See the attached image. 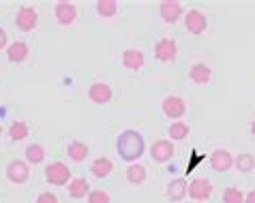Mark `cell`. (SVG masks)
Here are the masks:
<instances>
[{
	"mask_svg": "<svg viewBox=\"0 0 255 203\" xmlns=\"http://www.w3.org/2000/svg\"><path fill=\"white\" fill-rule=\"evenodd\" d=\"M116 154L127 163H139L146 154V141L135 129H127L116 137Z\"/></svg>",
	"mask_w": 255,
	"mask_h": 203,
	"instance_id": "1",
	"label": "cell"
},
{
	"mask_svg": "<svg viewBox=\"0 0 255 203\" xmlns=\"http://www.w3.org/2000/svg\"><path fill=\"white\" fill-rule=\"evenodd\" d=\"M45 180L47 184L52 186H67L71 180H73V173H71V167L56 160V163H49L45 167Z\"/></svg>",
	"mask_w": 255,
	"mask_h": 203,
	"instance_id": "2",
	"label": "cell"
},
{
	"mask_svg": "<svg viewBox=\"0 0 255 203\" xmlns=\"http://www.w3.org/2000/svg\"><path fill=\"white\" fill-rule=\"evenodd\" d=\"M37 24H39V11L34 9V6H30V4L19 6L17 13H15V28L17 30L30 32V30L37 28Z\"/></svg>",
	"mask_w": 255,
	"mask_h": 203,
	"instance_id": "3",
	"label": "cell"
},
{
	"mask_svg": "<svg viewBox=\"0 0 255 203\" xmlns=\"http://www.w3.org/2000/svg\"><path fill=\"white\" fill-rule=\"evenodd\" d=\"M161 111H163V116H167L169 120H174V122H178L182 116L187 114V103L182 96H176V94H169L163 99L161 103Z\"/></svg>",
	"mask_w": 255,
	"mask_h": 203,
	"instance_id": "4",
	"label": "cell"
},
{
	"mask_svg": "<svg viewBox=\"0 0 255 203\" xmlns=\"http://www.w3.org/2000/svg\"><path fill=\"white\" fill-rule=\"evenodd\" d=\"M154 58L159 62H165V65L178 58V43H176V39H172V37L159 39L157 43H154Z\"/></svg>",
	"mask_w": 255,
	"mask_h": 203,
	"instance_id": "5",
	"label": "cell"
},
{
	"mask_svg": "<svg viewBox=\"0 0 255 203\" xmlns=\"http://www.w3.org/2000/svg\"><path fill=\"white\" fill-rule=\"evenodd\" d=\"M28 178H30V165L22 158H13L9 165H6V180L11 184H26Z\"/></svg>",
	"mask_w": 255,
	"mask_h": 203,
	"instance_id": "6",
	"label": "cell"
},
{
	"mask_svg": "<svg viewBox=\"0 0 255 203\" xmlns=\"http://www.w3.org/2000/svg\"><path fill=\"white\" fill-rule=\"evenodd\" d=\"M159 17L163 24H176L180 17H185V9L178 0H163L159 4Z\"/></svg>",
	"mask_w": 255,
	"mask_h": 203,
	"instance_id": "7",
	"label": "cell"
},
{
	"mask_svg": "<svg viewBox=\"0 0 255 203\" xmlns=\"http://www.w3.org/2000/svg\"><path fill=\"white\" fill-rule=\"evenodd\" d=\"M185 28L191 34H204L208 30V17L206 13H202L200 9H189L185 13Z\"/></svg>",
	"mask_w": 255,
	"mask_h": 203,
	"instance_id": "8",
	"label": "cell"
},
{
	"mask_svg": "<svg viewBox=\"0 0 255 203\" xmlns=\"http://www.w3.org/2000/svg\"><path fill=\"white\" fill-rule=\"evenodd\" d=\"M86 96H88V101L95 103V105H108L112 101V96H114V90H112V86L105 81H95L88 86Z\"/></svg>",
	"mask_w": 255,
	"mask_h": 203,
	"instance_id": "9",
	"label": "cell"
},
{
	"mask_svg": "<svg viewBox=\"0 0 255 203\" xmlns=\"http://www.w3.org/2000/svg\"><path fill=\"white\" fill-rule=\"evenodd\" d=\"M54 17L58 26H73L77 19V6L73 2H56L54 4Z\"/></svg>",
	"mask_w": 255,
	"mask_h": 203,
	"instance_id": "10",
	"label": "cell"
},
{
	"mask_svg": "<svg viewBox=\"0 0 255 203\" xmlns=\"http://www.w3.org/2000/svg\"><path fill=\"white\" fill-rule=\"evenodd\" d=\"M176 154V148H174V141L169 139H157L150 148V158L154 163H169Z\"/></svg>",
	"mask_w": 255,
	"mask_h": 203,
	"instance_id": "11",
	"label": "cell"
},
{
	"mask_svg": "<svg viewBox=\"0 0 255 203\" xmlns=\"http://www.w3.org/2000/svg\"><path fill=\"white\" fill-rule=\"evenodd\" d=\"M232 167H234V156H232L230 150L217 148L215 152L210 154V169H212V171L225 173V171H230Z\"/></svg>",
	"mask_w": 255,
	"mask_h": 203,
	"instance_id": "12",
	"label": "cell"
},
{
	"mask_svg": "<svg viewBox=\"0 0 255 203\" xmlns=\"http://www.w3.org/2000/svg\"><path fill=\"white\" fill-rule=\"evenodd\" d=\"M120 65L125 68H129L133 73H139L141 68L146 65V56L141 50H135V47H131V50H125L123 56H120Z\"/></svg>",
	"mask_w": 255,
	"mask_h": 203,
	"instance_id": "13",
	"label": "cell"
},
{
	"mask_svg": "<svg viewBox=\"0 0 255 203\" xmlns=\"http://www.w3.org/2000/svg\"><path fill=\"white\" fill-rule=\"evenodd\" d=\"M212 182L206 178H193L189 182V197L193 201H206L212 195Z\"/></svg>",
	"mask_w": 255,
	"mask_h": 203,
	"instance_id": "14",
	"label": "cell"
},
{
	"mask_svg": "<svg viewBox=\"0 0 255 203\" xmlns=\"http://www.w3.org/2000/svg\"><path fill=\"white\" fill-rule=\"evenodd\" d=\"M189 79L197 83V86H206V83L212 79V68L210 65H206V62H193L189 68Z\"/></svg>",
	"mask_w": 255,
	"mask_h": 203,
	"instance_id": "15",
	"label": "cell"
},
{
	"mask_svg": "<svg viewBox=\"0 0 255 203\" xmlns=\"http://www.w3.org/2000/svg\"><path fill=\"white\" fill-rule=\"evenodd\" d=\"M189 193V182L185 178H174L165 188V195L169 201H182Z\"/></svg>",
	"mask_w": 255,
	"mask_h": 203,
	"instance_id": "16",
	"label": "cell"
},
{
	"mask_svg": "<svg viewBox=\"0 0 255 203\" xmlns=\"http://www.w3.org/2000/svg\"><path fill=\"white\" fill-rule=\"evenodd\" d=\"M28 54H30V47H28L26 41H13V43L6 47V58L13 65H22V62L28 58Z\"/></svg>",
	"mask_w": 255,
	"mask_h": 203,
	"instance_id": "17",
	"label": "cell"
},
{
	"mask_svg": "<svg viewBox=\"0 0 255 203\" xmlns=\"http://www.w3.org/2000/svg\"><path fill=\"white\" fill-rule=\"evenodd\" d=\"M88 154H90L88 145L80 141V139H73V141L67 143V156L73 160V163H84V160L88 158Z\"/></svg>",
	"mask_w": 255,
	"mask_h": 203,
	"instance_id": "18",
	"label": "cell"
},
{
	"mask_svg": "<svg viewBox=\"0 0 255 203\" xmlns=\"http://www.w3.org/2000/svg\"><path fill=\"white\" fill-rule=\"evenodd\" d=\"M125 178H127L129 184L141 186L146 182V178H148V171H146V167L141 163H131L129 167H127V171H125Z\"/></svg>",
	"mask_w": 255,
	"mask_h": 203,
	"instance_id": "19",
	"label": "cell"
},
{
	"mask_svg": "<svg viewBox=\"0 0 255 203\" xmlns=\"http://www.w3.org/2000/svg\"><path fill=\"white\" fill-rule=\"evenodd\" d=\"M112 169H114V163L108 158V156H99L93 160V165H90V173H93L95 178L99 180H103V178H108Z\"/></svg>",
	"mask_w": 255,
	"mask_h": 203,
	"instance_id": "20",
	"label": "cell"
},
{
	"mask_svg": "<svg viewBox=\"0 0 255 203\" xmlns=\"http://www.w3.org/2000/svg\"><path fill=\"white\" fill-rule=\"evenodd\" d=\"M88 193H90V184L86 178H73L69 182V195L73 199H84L88 197Z\"/></svg>",
	"mask_w": 255,
	"mask_h": 203,
	"instance_id": "21",
	"label": "cell"
},
{
	"mask_svg": "<svg viewBox=\"0 0 255 203\" xmlns=\"http://www.w3.org/2000/svg\"><path fill=\"white\" fill-rule=\"evenodd\" d=\"M189 133H191L189 124H187V122H182V120L172 122V124H169V129H167L169 141H185V139L189 137Z\"/></svg>",
	"mask_w": 255,
	"mask_h": 203,
	"instance_id": "22",
	"label": "cell"
},
{
	"mask_svg": "<svg viewBox=\"0 0 255 203\" xmlns=\"http://www.w3.org/2000/svg\"><path fill=\"white\" fill-rule=\"evenodd\" d=\"M234 167H236L238 173H249L255 169V156L249 152L238 154V156H234Z\"/></svg>",
	"mask_w": 255,
	"mask_h": 203,
	"instance_id": "23",
	"label": "cell"
},
{
	"mask_svg": "<svg viewBox=\"0 0 255 203\" xmlns=\"http://www.w3.org/2000/svg\"><path fill=\"white\" fill-rule=\"evenodd\" d=\"M6 135L11 137V141H24V139L30 135V129H28V124L24 120H15L6 131Z\"/></svg>",
	"mask_w": 255,
	"mask_h": 203,
	"instance_id": "24",
	"label": "cell"
},
{
	"mask_svg": "<svg viewBox=\"0 0 255 203\" xmlns=\"http://www.w3.org/2000/svg\"><path fill=\"white\" fill-rule=\"evenodd\" d=\"M95 11H97L99 17L110 19V17H114L118 13V2L116 0H99V2L95 4Z\"/></svg>",
	"mask_w": 255,
	"mask_h": 203,
	"instance_id": "25",
	"label": "cell"
},
{
	"mask_svg": "<svg viewBox=\"0 0 255 203\" xmlns=\"http://www.w3.org/2000/svg\"><path fill=\"white\" fill-rule=\"evenodd\" d=\"M45 160V148L41 143H30L26 148V163L28 165H39Z\"/></svg>",
	"mask_w": 255,
	"mask_h": 203,
	"instance_id": "26",
	"label": "cell"
},
{
	"mask_svg": "<svg viewBox=\"0 0 255 203\" xmlns=\"http://www.w3.org/2000/svg\"><path fill=\"white\" fill-rule=\"evenodd\" d=\"M223 203H245V193L240 191L236 186H228L223 191V197H221Z\"/></svg>",
	"mask_w": 255,
	"mask_h": 203,
	"instance_id": "27",
	"label": "cell"
},
{
	"mask_svg": "<svg viewBox=\"0 0 255 203\" xmlns=\"http://www.w3.org/2000/svg\"><path fill=\"white\" fill-rule=\"evenodd\" d=\"M88 203H110V193L103 191V188L90 191L88 193Z\"/></svg>",
	"mask_w": 255,
	"mask_h": 203,
	"instance_id": "28",
	"label": "cell"
},
{
	"mask_svg": "<svg viewBox=\"0 0 255 203\" xmlns=\"http://www.w3.org/2000/svg\"><path fill=\"white\" fill-rule=\"evenodd\" d=\"M34 203H58V195H54L52 191H43L37 195Z\"/></svg>",
	"mask_w": 255,
	"mask_h": 203,
	"instance_id": "29",
	"label": "cell"
},
{
	"mask_svg": "<svg viewBox=\"0 0 255 203\" xmlns=\"http://www.w3.org/2000/svg\"><path fill=\"white\" fill-rule=\"evenodd\" d=\"M9 47V37H6V30L0 26V50H6Z\"/></svg>",
	"mask_w": 255,
	"mask_h": 203,
	"instance_id": "30",
	"label": "cell"
},
{
	"mask_svg": "<svg viewBox=\"0 0 255 203\" xmlns=\"http://www.w3.org/2000/svg\"><path fill=\"white\" fill-rule=\"evenodd\" d=\"M245 203H255V188L245 195Z\"/></svg>",
	"mask_w": 255,
	"mask_h": 203,
	"instance_id": "31",
	"label": "cell"
},
{
	"mask_svg": "<svg viewBox=\"0 0 255 203\" xmlns=\"http://www.w3.org/2000/svg\"><path fill=\"white\" fill-rule=\"evenodd\" d=\"M249 131H251V135L255 137V118H253V120H251V124H249Z\"/></svg>",
	"mask_w": 255,
	"mask_h": 203,
	"instance_id": "32",
	"label": "cell"
},
{
	"mask_svg": "<svg viewBox=\"0 0 255 203\" xmlns=\"http://www.w3.org/2000/svg\"><path fill=\"white\" fill-rule=\"evenodd\" d=\"M4 135V129H2V124H0V137H2Z\"/></svg>",
	"mask_w": 255,
	"mask_h": 203,
	"instance_id": "33",
	"label": "cell"
},
{
	"mask_svg": "<svg viewBox=\"0 0 255 203\" xmlns=\"http://www.w3.org/2000/svg\"><path fill=\"white\" fill-rule=\"evenodd\" d=\"M187 203H195V201H187Z\"/></svg>",
	"mask_w": 255,
	"mask_h": 203,
	"instance_id": "34",
	"label": "cell"
}]
</instances>
